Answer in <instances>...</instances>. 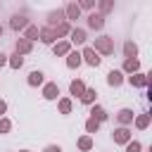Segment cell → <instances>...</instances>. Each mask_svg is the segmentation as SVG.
I'll return each instance as SVG.
<instances>
[{
    "mask_svg": "<svg viewBox=\"0 0 152 152\" xmlns=\"http://www.w3.org/2000/svg\"><path fill=\"white\" fill-rule=\"evenodd\" d=\"M90 48H93L97 55L109 57V55H114V38H112V36H97Z\"/></svg>",
    "mask_w": 152,
    "mask_h": 152,
    "instance_id": "cell-1",
    "label": "cell"
},
{
    "mask_svg": "<svg viewBox=\"0 0 152 152\" xmlns=\"http://www.w3.org/2000/svg\"><path fill=\"white\" fill-rule=\"evenodd\" d=\"M126 81L131 88H152V74H145V71L131 74V76H126Z\"/></svg>",
    "mask_w": 152,
    "mask_h": 152,
    "instance_id": "cell-2",
    "label": "cell"
},
{
    "mask_svg": "<svg viewBox=\"0 0 152 152\" xmlns=\"http://www.w3.org/2000/svg\"><path fill=\"white\" fill-rule=\"evenodd\" d=\"M81 62H86L88 66H93V69H97L100 64H102V57L90 48V45H86L83 50H81Z\"/></svg>",
    "mask_w": 152,
    "mask_h": 152,
    "instance_id": "cell-3",
    "label": "cell"
},
{
    "mask_svg": "<svg viewBox=\"0 0 152 152\" xmlns=\"http://www.w3.org/2000/svg\"><path fill=\"white\" fill-rule=\"evenodd\" d=\"M112 140H114V145H126V142H131V140H133V133H131V128L119 126V128H114V131H112Z\"/></svg>",
    "mask_w": 152,
    "mask_h": 152,
    "instance_id": "cell-4",
    "label": "cell"
},
{
    "mask_svg": "<svg viewBox=\"0 0 152 152\" xmlns=\"http://www.w3.org/2000/svg\"><path fill=\"white\" fill-rule=\"evenodd\" d=\"M133 116H135V112H133L131 107H124V109H119V112H116V116H114V119H116V124H119V126H126V128H128V126L133 124Z\"/></svg>",
    "mask_w": 152,
    "mask_h": 152,
    "instance_id": "cell-5",
    "label": "cell"
},
{
    "mask_svg": "<svg viewBox=\"0 0 152 152\" xmlns=\"http://www.w3.org/2000/svg\"><path fill=\"white\" fill-rule=\"evenodd\" d=\"M45 19H48V28H55L57 24L66 21V17H64V10H62V7H57V10H50Z\"/></svg>",
    "mask_w": 152,
    "mask_h": 152,
    "instance_id": "cell-6",
    "label": "cell"
},
{
    "mask_svg": "<svg viewBox=\"0 0 152 152\" xmlns=\"http://www.w3.org/2000/svg\"><path fill=\"white\" fill-rule=\"evenodd\" d=\"M43 100H59V86L55 81L43 83Z\"/></svg>",
    "mask_w": 152,
    "mask_h": 152,
    "instance_id": "cell-7",
    "label": "cell"
},
{
    "mask_svg": "<svg viewBox=\"0 0 152 152\" xmlns=\"http://www.w3.org/2000/svg\"><path fill=\"white\" fill-rule=\"evenodd\" d=\"M62 10H64V17H66V21H69V24H71L74 19H78V17H81V7L76 5V0L66 2V5L62 7Z\"/></svg>",
    "mask_w": 152,
    "mask_h": 152,
    "instance_id": "cell-8",
    "label": "cell"
},
{
    "mask_svg": "<svg viewBox=\"0 0 152 152\" xmlns=\"http://www.w3.org/2000/svg\"><path fill=\"white\" fill-rule=\"evenodd\" d=\"M88 26L93 28V31H102L104 28V17L100 14V12H88Z\"/></svg>",
    "mask_w": 152,
    "mask_h": 152,
    "instance_id": "cell-9",
    "label": "cell"
},
{
    "mask_svg": "<svg viewBox=\"0 0 152 152\" xmlns=\"http://www.w3.org/2000/svg\"><path fill=\"white\" fill-rule=\"evenodd\" d=\"M14 52H17V55H21V57H24V55H31V52H33V43L19 36V38H17V43H14Z\"/></svg>",
    "mask_w": 152,
    "mask_h": 152,
    "instance_id": "cell-10",
    "label": "cell"
},
{
    "mask_svg": "<svg viewBox=\"0 0 152 152\" xmlns=\"http://www.w3.org/2000/svg\"><path fill=\"white\" fill-rule=\"evenodd\" d=\"M124 81H126V76L121 74V69H112L107 74V86L109 88H119V86H124Z\"/></svg>",
    "mask_w": 152,
    "mask_h": 152,
    "instance_id": "cell-11",
    "label": "cell"
},
{
    "mask_svg": "<svg viewBox=\"0 0 152 152\" xmlns=\"http://www.w3.org/2000/svg\"><path fill=\"white\" fill-rule=\"evenodd\" d=\"M28 24H31V21H28L26 14H14V17L10 19V28H12V31H24Z\"/></svg>",
    "mask_w": 152,
    "mask_h": 152,
    "instance_id": "cell-12",
    "label": "cell"
},
{
    "mask_svg": "<svg viewBox=\"0 0 152 152\" xmlns=\"http://www.w3.org/2000/svg\"><path fill=\"white\" fill-rule=\"evenodd\" d=\"M86 40H88L86 28H71V33H69V43L71 45H86Z\"/></svg>",
    "mask_w": 152,
    "mask_h": 152,
    "instance_id": "cell-13",
    "label": "cell"
},
{
    "mask_svg": "<svg viewBox=\"0 0 152 152\" xmlns=\"http://www.w3.org/2000/svg\"><path fill=\"white\" fill-rule=\"evenodd\" d=\"M71 50H74V48H71V43H69V40H57V43L52 45V52H55V57H66Z\"/></svg>",
    "mask_w": 152,
    "mask_h": 152,
    "instance_id": "cell-14",
    "label": "cell"
},
{
    "mask_svg": "<svg viewBox=\"0 0 152 152\" xmlns=\"http://www.w3.org/2000/svg\"><path fill=\"white\" fill-rule=\"evenodd\" d=\"M140 71V59H124V66H121V74L124 76H131V74H138Z\"/></svg>",
    "mask_w": 152,
    "mask_h": 152,
    "instance_id": "cell-15",
    "label": "cell"
},
{
    "mask_svg": "<svg viewBox=\"0 0 152 152\" xmlns=\"http://www.w3.org/2000/svg\"><path fill=\"white\" fill-rule=\"evenodd\" d=\"M26 83H28L31 88H38V86H43V83H45V74H43L40 69H33V71L26 76Z\"/></svg>",
    "mask_w": 152,
    "mask_h": 152,
    "instance_id": "cell-16",
    "label": "cell"
},
{
    "mask_svg": "<svg viewBox=\"0 0 152 152\" xmlns=\"http://www.w3.org/2000/svg\"><path fill=\"white\" fill-rule=\"evenodd\" d=\"M86 88H88V86L83 83V78H74V81L69 83V95H74V97L81 100V95L86 93Z\"/></svg>",
    "mask_w": 152,
    "mask_h": 152,
    "instance_id": "cell-17",
    "label": "cell"
},
{
    "mask_svg": "<svg viewBox=\"0 0 152 152\" xmlns=\"http://www.w3.org/2000/svg\"><path fill=\"white\" fill-rule=\"evenodd\" d=\"M71 28H74V26H71L69 21H62V24H57V26L52 28V33H55V38H57V40H64V38L71 33Z\"/></svg>",
    "mask_w": 152,
    "mask_h": 152,
    "instance_id": "cell-18",
    "label": "cell"
},
{
    "mask_svg": "<svg viewBox=\"0 0 152 152\" xmlns=\"http://www.w3.org/2000/svg\"><path fill=\"white\" fill-rule=\"evenodd\" d=\"M107 116H109V114H107V109H104L102 104H97V102H95V104L90 107V119H95L97 124H102V121H107Z\"/></svg>",
    "mask_w": 152,
    "mask_h": 152,
    "instance_id": "cell-19",
    "label": "cell"
},
{
    "mask_svg": "<svg viewBox=\"0 0 152 152\" xmlns=\"http://www.w3.org/2000/svg\"><path fill=\"white\" fill-rule=\"evenodd\" d=\"M38 40H40V43H45V45H55V43H57V38H55L52 28H48V26H43V28H40Z\"/></svg>",
    "mask_w": 152,
    "mask_h": 152,
    "instance_id": "cell-20",
    "label": "cell"
},
{
    "mask_svg": "<svg viewBox=\"0 0 152 152\" xmlns=\"http://www.w3.org/2000/svg\"><path fill=\"white\" fill-rule=\"evenodd\" d=\"M138 57V43L124 40V59H135Z\"/></svg>",
    "mask_w": 152,
    "mask_h": 152,
    "instance_id": "cell-21",
    "label": "cell"
},
{
    "mask_svg": "<svg viewBox=\"0 0 152 152\" xmlns=\"http://www.w3.org/2000/svg\"><path fill=\"white\" fill-rule=\"evenodd\" d=\"M93 145H95V142H93V135H88V133H86V135H81V138L76 140L78 152H90V150H93Z\"/></svg>",
    "mask_w": 152,
    "mask_h": 152,
    "instance_id": "cell-22",
    "label": "cell"
},
{
    "mask_svg": "<svg viewBox=\"0 0 152 152\" xmlns=\"http://www.w3.org/2000/svg\"><path fill=\"white\" fill-rule=\"evenodd\" d=\"M133 124H135L138 131H147V128H150V114H147V112H145V114H135V116H133Z\"/></svg>",
    "mask_w": 152,
    "mask_h": 152,
    "instance_id": "cell-23",
    "label": "cell"
},
{
    "mask_svg": "<svg viewBox=\"0 0 152 152\" xmlns=\"http://www.w3.org/2000/svg\"><path fill=\"white\" fill-rule=\"evenodd\" d=\"M95 100H97V90H95V88H86V93L81 95V102H83L86 107H93Z\"/></svg>",
    "mask_w": 152,
    "mask_h": 152,
    "instance_id": "cell-24",
    "label": "cell"
},
{
    "mask_svg": "<svg viewBox=\"0 0 152 152\" xmlns=\"http://www.w3.org/2000/svg\"><path fill=\"white\" fill-rule=\"evenodd\" d=\"M95 7H97V12L104 17V14L114 12V0H97V2H95Z\"/></svg>",
    "mask_w": 152,
    "mask_h": 152,
    "instance_id": "cell-25",
    "label": "cell"
},
{
    "mask_svg": "<svg viewBox=\"0 0 152 152\" xmlns=\"http://www.w3.org/2000/svg\"><path fill=\"white\" fill-rule=\"evenodd\" d=\"M83 62H81V52H76V50H71L69 55H66V66L69 69H78Z\"/></svg>",
    "mask_w": 152,
    "mask_h": 152,
    "instance_id": "cell-26",
    "label": "cell"
},
{
    "mask_svg": "<svg viewBox=\"0 0 152 152\" xmlns=\"http://www.w3.org/2000/svg\"><path fill=\"white\" fill-rule=\"evenodd\" d=\"M57 109H59V114H71V109H74L71 97H59L57 100Z\"/></svg>",
    "mask_w": 152,
    "mask_h": 152,
    "instance_id": "cell-27",
    "label": "cell"
},
{
    "mask_svg": "<svg viewBox=\"0 0 152 152\" xmlns=\"http://www.w3.org/2000/svg\"><path fill=\"white\" fill-rule=\"evenodd\" d=\"M38 33H40V28H38L36 24H28V26L24 28V36H21V38H26V40L33 43V40H38Z\"/></svg>",
    "mask_w": 152,
    "mask_h": 152,
    "instance_id": "cell-28",
    "label": "cell"
},
{
    "mask_svg": "<svg viewBox=\"0 0 152 152\" xmlns=\"http://www.w3.org/2000/svg\"><path fill=\"white\" fill-rule=\"evenodd\" d=\"M7 66H10V69H14V71H19V69L24 66V57H21V55H17V52H14V55H10V57H7Z\"/></svg>",
    "mask_w": 152,
    "mask_h": 152,
    "instance_id": "cell-29",
    "label": "cell"
},
{
    "mask_svg": "<svg viewBox=\"0 0 152 152\" xmlns=\"http://www.w3.org/2000/svg\"><path fill=\"white\" fill-rule=\"evenodd\" d=\"M97 131H100V124H97L95 119H90V116H88V119H86V133H88V135H93V133H97Z\"/></svg>",
    "mask_w": 152,
    "mask_h": 152,
    "instance_id": "cell-30",
    "label": "cell"
},
{
    "mask_svg": "<svg viewBox=\"0 0 152 152\" xmlns=\"http://www.w3.org/2000/svg\"><path fill=\"white\" fill-rule=\"evenodd\" d=\"M76 5L81 7V12H83V10H86V12H95V0H78Z\"/></svg>",
    "mask_w": 152,
    "mask_h": 152,
    "instance_id": "cell-31",
    "label": "cell"
},
{
    "mask_svg": "<svg viewBox=\"0 0 152 152\" xmlns=\"http://www.w3.org/2000/svg\"><path fill=\"white\" fill-rule=\"evenodd\" d=\"M124 147H126V152H142V142H140V140H131V142H126Z\"/></svg>",
    "mask_w": 152,
    "mask_h": 152,
    "instance_id": "cell-32",
    "label": "cell"
},
{
    "mask_svg": "<svg viewBox=\"0 0 152 152\" xmlns=\"http://www.w3.org/2000/svg\"><path fill=\"white\" fill-rule=\"evenodd\" d=\"M12 131V121L7 119V116H2L0 119V135H5V133H10Z\"/></svg>",
    "mask_w": 152,
    "mask_h": 152,
    "instance_id": "cell-33",
    "label": "cell"
},
{
    "mask_svg": "<svg viewBox=\"0 0 152 152\" xmlns=\"http://www.w3.org/2000/svg\"><path fill=\"white\" fill-rule=\"evenodd\" d=\"M43 152H62V147H59V145H48Z\"/></svg>",
    "mask_w": 152,
    "mask_h": 152,
    "instance_id": "cell-34",
    "label": "cell"
},
{
    "mask_svg": "<svg viewBox=\"0 0 152 152\" xmlns=\"http://www.w3.org/2000/svg\"><path fill=\"white\" fill-rule=\"evenodd\" d=\"M5 114H7V102H5V100H0V119H2Z\"/></svg>",
    "mask_w": 152,
    "mask_h": 152,
    "instance_id": "cell-35",
    "label": "cell"
},
{
    "mask_svg": "<svg viewBox=\"0 0 152 152\" xmlns=\"http://www.w3.org/2000/svg\"><path fill=\"white\" fill-rule=\"evenodd\" d=\"M7 57H10V55H5V52H0V66H5V64H7Z\"/></svg>",
    "mask_w": 152,
    "mask_h": 152,
    "instance_id": "cell-36",
    "label": "cell"
},
{
    "mask_svg": "<svg viewBox=\"0 0 152 152\" xmlns=\"http://www.w3.org/2000/svg\"><path fill=\"white\" fill-rule=\"evenodd\" d=\"M2 33H5V26H2V24H0V38H2Z\"/></svg>",
    "mask_w": 152,
    "mask_h": 152,
    "instance_id": "cell-37",
    "label": "cell"
},
{
    "mask_svg": "<svg viewBox=\"0 0 152 152\" xmlns=\"http://www.w3.org/2000/svg\"><path fill=\"white\" fill-rule=\"evenodd\" d=\"M19 152H31V150H19Z\"/></svg>",
    "mask_w": 152,
    "mask_h": 152,
    "instance_id": "cell-38",
    "label": "cell"
}]
</instances>
